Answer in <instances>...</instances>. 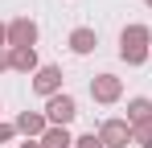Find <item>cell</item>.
<instances>
[{"label": "cell", "instance_id": "obj_1", "mask_svg": "<svg viewBox=\"0 0 152 148\" xmlns=\"http://www.w3.org/2000/svg\"><path fill=\"white\" fill-rule=\"evenodd\" d=\"M119 58L127 66H140V62L152 58V29L148 25H127L119 33Z\"/></svg>", "mask_w": 152, "mask_h": 148}, {"label": "cell", "instance_id": "obj_2", "mask_svg": "<svg viewBox=\"0 0 152 148\" xmlns=\"http://www.w3.org/2000/svg\"><path fill=\"white\" fill-rule=\"evenodd\" d=\"M74 115H78L74 95H53L50 103H45V119H50V127H66Z\"/></svg>", "mask_w": 152, "mask_h": 148}, {"label": "cell", "instance_id": "obj_3", "mask_svg": "<svg viewBox=\"0 0 152 148\" xmlns=\"http://www.w3.org/2000/svg\"><path fill=\"white\" fill-rule=\"evenodd\" d=\"M99 140H103V148H127L132 144V123L127 119H103Z\"/></svg>", "mask_w": 152, "mask_h": 148}, {"label": "cell", "instance_id": "obj_4", "mask_svg": "<svg viewBox=\"0 0 152 148\" xmlns=\"http://www.w3.org/2000/svg\"><path fill=\"white\" fill-rule=\"evenodd\" d=\"M33 41H37V21L17 17L8 25V49H33Z\"/></svg>", "mask_w": 152, "mask_h": 148}, {"label": "cell", "instance_id": "obj_5", "mask_svg": "<svg viewBox=\"0 0 152 148\" xmlns=\"http://www.w3.org/2000/svg\"><path fill=\"white\" fill-rule=\"evenodd\" d=\"M119 95H124V82H119L115 74H95V78H91V99H95V103H115Z\"/></svg>", "mask_w": 152, "mask_h": 148}, {"label": "cell", "instance_id": "obj_6", "mask_svg": "<svg viewBox=\"0 0 152 148\" xmlns=\"http://www.w3.org/2000/svg\"><path fill=\"white\" fill-rule=\"evenodd\" d=\"M12 127H17V132H21V136H29V140H41V136H45V132H50V119H45V115H41V111H21V115H17V123H12Z\"/></svg>", "mask_w": 152, "mask_h": 148}, {"label": "cell", "instance_id": "obj_7", "mask_svg": "<svg viewBox=\"0 0 152 148\" xmlns=\"http://www.w3.org/2000/svg\"><path fill=\"white\" fill-rule=\"evenodd\" d=\"M33 91L45 95V99L62 95V70H58V66H41V70L33 74Z\"/></svg>", "mask_w": 152, "mask_h": 148}, {"label": "cell", "instance_id": "obj_8", "mask_svg": "<svg viewBox=\"0 0 152 148\" xmlns=\"http://www.w3.org/2000/svg\"><path fill=\"white\" fill-rule=\"evenodd\" d=\"M8 70H21V74H37V49H8Z\"/></svg>", "mask_w": 152, "mask_h": 148}, {"label": "cell", "instance_id": "obj_9", "mask_svg": "<svg viewBox=\"0 0 152 148\" xmlns=\"http://www.w3.org/2000/svg\"><path fill=\"white\" fill-rule=\"evenodd\" d=\"M95 45H99V33H95V29H86V25H78L74 33H70V49H74V53H91Z\"/></svg>", "mask_w": 152, "mask_h": 148}, {"label": "cell", "instance_id": "obj_10", "mask_svg": "<svg viewBox=\"0 0 152 148\" xmlns=\"http://www.w3.org/2000/svg\"><path fill=\"white\" fill-rule=\"evenodd\" d=\"M127 123H132V127H136V123H144V119H152V99H132V103H127V115H124Z\"/></svg>", "mask_w": 152, "mask_h": 148}, {"label": "cell", "instance_id": "obj_11", "mask_svg": "<svg viewBox=\"0 0 152 148\" xmlns=\"http://www.w3.org/2000/svg\"><path fill=\"white\" fill-rule=\"evenodd\" d=\"M37 144H41V148H70V144H74V136H70L66 127H50Z\"/></svg>", "mask_w": 152, "mask_h": 148}, {"label": "cell", "instance_id": "obj_12", "mask_svg": "<svg viewBox=\"0 0 152 148\" xmlns=\"http://www.w3.org/2000/svg\"><path fill=\"white\" fill-rule=\"evenodd\" d=\"M132 144L152 148V119H144V123H136V127H132Z\"/></svg>", "mask_w": 152, "mask_h": 148}, {"label": "cell", "instance_id": "obj_13", "mask_svg": "<svg viewBox=\"0 0 152 148\" xmlns=\"http://www.w3.org/2000/svg\"><path fill=\"white\" fill-rule=\"evenodd\" d=\"M74 148H103V140L95 136V132H86V136H78V140H74Z\"/></svg>", "mask_w": 152, "mask_h": 148}, {"label": "cell", "instance_id": "obj_14", "mask_svg": "<svg viewBox=\"0 0 152 148\" xmlns=\"http://www.w3.org/2000/svg\"><path fill=\"white\" fill-rule=\"evenodd\" d=\"M12 136H17V127H12V123H0V144H8Z\"/></svg>", "mask_w": 152, "mask_h": 148}, {"label": "cell", "instance_id": "obj_15", "mask_svg": "<svg viewBox=\"0 0 152 148\" xmlns=\"http://www.w3.org/2000/svg\"><path fill=\"white\" fill-rule=\"evenodd\" d=\"M8 45V25H0V49Z\"/></svg>", "mask_w": 152, "mask_h": 148}, {"label": "cell", "instance_id": "obj_16", "mask_svg": "<svg viewBox=\"0 0 152 148\" xmlns=\"http://www.w3.org/2000/svg\"><path fill=\"white\" fill-rule=\"evenodd\" d=\"M0 70H8V49H0Z\"/></svg>", "mask_w": 152, "mask_h": 148}, {"label": "cell", "instance_id": "obj_17", "mask_svg": "<svg viewBox=\"0 0 152 148\" xmlns=\"http://www.w3.org/2000/svg\"><path fill=\"white\" fill-rule=\"evenodd\" d=\"M21 148H41V144H21Z\"/></svg>", "mask_w": 152, "mask_h": 148}, {"label": "cell", "instance_id": "obj_18", "mask_svg": "<svg viewBox=\"0 0 152 148\" xmlns=\"http://www.w3.org/2000/svg\"><path fill=\"white\" fill-rule=\"evenodd\" d=\"M144 4H148V8H152V0H144Z\"/></svg>", "mask_w": 152, "mask_h": 148}]
</instances>
